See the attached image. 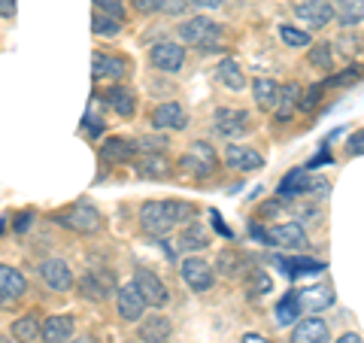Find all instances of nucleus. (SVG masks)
<instances>
[{"instance_id":"nucleus-1","label":"nucleus","mask_w":364,"mask_h":343,"mask_svg":"<svg viewBox=\"0 0 364 343\" xmlns=\"http://www.w3.org/2000/svg\"><path fill=\"white\" fill-rule=\"evenodd\" d=\"M195 216V207L191 204H182V201H146L140 207V225L146 234H155V237H164L167 231L182 222V219H191Z\"/></svg>"},{"instance_id":"nucleus-2","label":"nucleus","mask_w":364,"mask_h":343,"mask_svg":"<svg viewBox=\"0 0 364 343\" xmlns=\"http://www.w3.org/2000/svg\"><path fill=\"white\" fill-rule=\"evenodd\" d=\"M79 295L88 301H109L112 295H119L116 289V277L109 270H88L79 280Z\"/></svg>"},{"instance_id":"nucleus-3","label":"nucleus","mask_w":364,"mask_h":343,"mask_svg":"<svg viewBox=\"0 0 364 343\" xmlns=\"http://www.w3.org/2000/svg\"><path fill=\"white\" fill-rule=\"evenodd\" d=\"M179 167L186 170V174H191V176H210L213 170H215V152H213V146L203 143V140H195V143L188 146V152L182 155Z\"/></svg>"},{"instance_id":"nucleus-4","label":"nucleus","mask_w":364,"mask_h":343,"mask_svg":"<svg viewBox=\"0 0 364 343\" xmlns=\"http://www.w3.org/2000/svg\"><path fill=\"white\" fill-rule=\"evenodd\" d=\"M58 222L73 228V231H79V234H97L100 225H104L100 213L95 207H88V204H76V207H70L64 216H58Z\"/></svg>"},{"instance_id":"nucleus-5","label":"nucleus","mask_w":364,"mask_h":343,"mask_svg":"<svg viewBox=\"0 0 364 343\" xmlns=\"http://www.w3.org/2000/svg\"><path fill=\"white\" fill-rule=\"evenodd\" d=\"M213 125H215V131H219L222 137L234 140V137L249 134V112L237 110V107H222V110H215Z\"/></svg>"},{"instance_id":"nucleus-6","label":"nucleus","mask_w":364,"mask_h":343,"mask_svg":"<svg viewBox=\"0 0 364 343\" xmlns=\"http://www.w3.org/2000/svg\"><path fill=\"white\" fill-rule=\"evenodd\" d=\"M179 40L182 43H191V46H213L215 40H219V25L215 21H210V19H188L186 25L179 28Z\"/></svg>"},{"instance_id":"nucleus-7","label":"nucleus","mask_w":364,"mask_h":343,"mask_svg":"<svg viewBox=\"0 0 364 343\" xmlns=\"http://www.w3.org/2000/svg\"><path fill=\"white\" fill-rule=\"evenodd\" d=\"M116 307H119V316L122 319H128V322H134V319H143L146 313V298H143V292L136 289V283H124L119 295H116Z\"/></svg>"},{"instance_id":"nucleus-8","label":"nucleus","mask_w":364,"mask_h":343,"mask_svg":"<svg viewBox=\"0 0 364 343\" xmlns=\"http://www.w3.org/2000/svg\"><path fill=\"white\" fill-rule=\"evenodd\" d=\"M179 273H182V280H186V285L191 292H207L213 285V280H215L213 268L203 258H186L182 261V268H179Z\"/></svg>"},{"instance_id":"nucleus-9","label":"nucleus","mask_w":364,"mask_h":343,"mask_svg":"<svg viewBox=\"0 0 364 343\" xmlns=\"http://www.w3.org/2000/svg\"><path fill=\"white\" fill-rule=\"evenodd\" d=\"M294 16H298L306 28H325L328 21L334 19V6L328 0H301L294 6Z\"/></svg>"},{"instance_id":"nucleus-10","label":"nucleus","mask_w":364,"mask_h":343,"mask_svg":"<svg viewBox=\"0 0 364 343\" xmlns=\"http://www.w3.org/2000/svg\"><path fill=\"white\" fill-rule=\"evenodd\" d=\"M40 277L52 292H67L73 285V273L67 268V261L61 258H46L40 265Z\"/></svg>"},{"instance_id":"nucleus-11","label":"nucleus","mask_w":364,"mask_h":343,"mask_svg":"<svg viewBox=\"0 0 364 343\" xmlns=\"http://www.w3.org/2000/svg\"><path fill=\"white\" fill-rule=\"evenodd\" d=\"M134 283H136V289L143 292V298H146V304H149V307H164L170 301L167 285L158 280V273H152V270H136Z\"/></svg>"},{"instance_id":"nucleus-12","label":"nucleus","mask_w":364,"mask_h":343,"mask_svg":"<svg viewBox=\"0 0 364 343\" xmlns=\"http://www.w3.org/2000/svg\"><path fill=\"white\" fill-rule=\"evenodd\" d=\"M149 58L158 70L176 73V70H182V64H186V52H182V46H176V43H158V46H152Z\"/></svg>"},{"instance_id":"nucleus-13","label":"nucleus","mask_w":364,"mask_h":343,"mask_svg":"<svg viewBox=\"0 0 364 343\" xmlns=\"http://www.w3.org/2000/svg\"><path fill=\"white\" fill-rule=\"evenodd\" d=\"M267 243H277V246H286V249H304L306 246L304 225H298V222H282L277 228H270V231H267Z\"/></svg>"},{"instance_id":"nucleus-14","label":"nucleus","mask_w":364,"mask_h":343,"mask_svg":"<svg viewBox=\"0 0 364 343\" xmlns=\"http://www.w3.org/2000/svg\"><path fill=\"white\" fill-rule=\"evenodd\" d=\"M152 125L155 128H164V131H182L188 125V112L179 104H173V100H167V104H161L152 112Z\"/></svg>"},{"instance_id":"nucleus-15","label":"nucleus","mask_w":364,"mask_h":343,"mask_svg":"<svg viewBox=\"0 0 364 343\" xmlns=\"http://www.w3.org/2000/svg\"><path fill=\"white\" fill-rule=\"evenodd\" d=\"M291 343H328V325L325 319H301L298 325L291 328Z\"/></svg>"},{"instance_id":"nucleus-16","label":"nucleus","mask_w":364,"mask_h":343,"mask_svg":"<svg viewBox=\"0 0 364 343\" xmlns=\"http://www.w3.org/2000/svg\"><path fill=\"white\" fill-rule=\"evenodd\" d=\"M225 164L234 167V170H258L261 164H264V158H261L255 149H249V146L228 143V149H225Z\"/></svg>"},{"instance_id":"nucleus-17","label":"nucleus","mask_w":364,"mask_h":343,"mask_svg":"<svg viewBox=\"0 0 364 343\" xmlns=\"http://www.w3.org/2000/svg\"><path fill=\"white\" fill-rule=\"evenodd\" d=\"M91 73L95 79H122L128 73V64L116 55H107V52H95V58H91Z\"/></svg>"},{"instance_id":"nucleus-18","label":"nucleus","mask_w":364,"mask_h":343,"mask_svg":"<svg viewBox=\"0 0 364 343\" xmlns=\"http://www.w3.org/2000/svg\"><path fill=\"white\" fill-rule=\"evenodd\" d=\"M73 319L70 316H49L43 322V343H70Z\"/></svg>"},{"instance_id":"nucleus-19","label":"nucleus","mask_w":364,"mask_h":343,"mask_svg":"<svg viewBox=\"0 0 364 343\" xmlns=\"http://www.w3.org/2000/svg\"><path fill=\"white\" fill-rule=\"evenodd\" d=\"M25 289H28V280L21 277L16 268H9V265L0 268V295H4V304L21 298V295H25Z\"/></svg>"},{"instance_id":"nucleus-20","label":"nucleus","mask_w":364,"mask_h":343,"mask_svg":"<svg viewBox=\"0 0 364 343\" xmlns=\"http://www.w3.org/2000/svg\"><path fill=\"white\" fill-rule=\"evenodd\" d=\"M298 295V304H301V310H325V307H331L334 304V295L328 285H310V289H304V292H294Z\"/></svg>"},{"instance_id":"nucleus-21","label":"nucleus","mask_w":364,"mask_h":343,"mask_svg":"<svg viewBox=\"0 0 364 343\" xmlns=\"http://www.w3.org/2000/svg\"><path fill=\"white\" fill-rule=\"evenodd\" d=\"M170 331H173V325H170V319L164 316H149L140 322V340L143 343H164L170 337Z\"/></svg>"},{"instance_id":"nucleus-22","label":"nucleus","mask_w":364,"mask_h":343,"mask_svg":"<svg viewBox=\"0 0 364 343\" xmlns=\"http://www.w3.org/2000/svg\"><path fill=\"white\" fill-rule=\"evenodd\" d=\"M207 246H210V231H207V225L191 222L188 228H182V234H179V249H186V253H198V249H207Z\"/></svg>"},{"instance_id":"nucleus-23","label":"nucleus","mask_w":364,"mask_h":343,"mask_svg":"<svg viewBox=\"0 0 364 343\" xmlns=\"http://www.w3.org/2000/svg\"><path fill=\"white\" fill-rule=\"evenodd\" d=\"M294 107H301V85H279V100H277V122H289Z\"/></svg>"},{"instance_id":"nucleus-24","label":"nucleus","mask_w":364,"mask_h":343,"mask_svg":"<svg viewBox=\"0 0 364 343\" xmlns=\"http://www.w3.org/2000/svg\"><path fill=\"white\" fill-rule=\"evenodd\" d=\"M252 97H255V104L261 110H273L277 107V100H279V85L273 83L270 76H258L255 85H252Z\"/></svg>"},{"instance_id":"nucleus-25","label":"nucleus","mask_w":364,"mask_h":343,"mask_svg":"<svg viewBox=\"0 0 364 343\" xmlns=\"http://www.w3.org/2000/svg\"><path fill=\"white\" fill-rule=\"evenodd\" d=\"M107 100H109V107L116 110L122 119L134 116V110H136V97H134V91H131V88H124V85H112V88L107 91Z\"/></svg>"},{"instance_id":"nucleus-26","label":"nucleus","mask_w":364,"mask_h":343,"mask_svg":"<svg viewBox=\"0 0 364 343\" xmlns=\"http://www.w3.org/2000/svg\"><path fill=\"white\" fill-rule=\"evenodd\" d=\"M215 76H219V83L225 88H231V91H240L246 85V76H243L240 64H237L234 58H225L219 67H215Z\"/></svg>"},{"instance_id":"nucleus-27","label":"nucleus","mask_w":364,"mask_h":343,"mask_svg":"<svg viewBox=\"0 0 364 343\" xmlns=\"http://www.w3.org/2000/svg\"><path fill=\"white\" fill-rule=\"evenodd\" d=\"M104 155L109 158V162L124 164V162H134L136 146H134V140H124V137H109L107 146H104Z\"/></svg>"},{"instance_id":"nucleus-28","label":"nucleus","mask_w":364,"mask_h":343,"mask_svg":"<svg viewBox=\"0 0 364 343\" xmlns=\"http://www.w3.org/2000/svg\"><path fill=\"white\" fill-rule=\"evenodd\" d=\"M277 325L279 328H286V325H298L301 322V304H298V295H286L279 304H277Z\"/></svg>"},{"instance_id":"nucleus-29","label":"nucleus","mask_w":364,"mask_h":343,"mask_svg":"<svg viewBox=\"0 0 364 343\" xmlns=\"http://www.w3.org/2000/svg\"><path fill=\"white\" fill-rule=\"evenodd\" d=\"M219 270L225 273L228 280H237V277H243V270H249V261L240 255V253H234V249H225V253H219Z\"/></svg>"},{"instance_id":"nucleus-30","label":"nucleus","mask_w":364,"mask_h":343,"mask_svg":"<svg viewBox=\"0 0 364 343\" xmlns=\"http://www.w3.org/2000/svg\"><path fill=\"white\" fill-rule=\"evenodd\" d=\"M37 334H43V325H40V319L33 313L21 316L18 322H13V337L18 343H33V340H37Z\"/></svg>"},{"instance_id":"nucleus-31","label":"nucleus","mask_w":364,"mask_h":343,"mask_svg":"<svg viewBox=\"0 0 364 343\" xmlns=\"http://www.w3.org/2000/svg\"><path fill=\"white\" fill-rule=\"evenodd\" d=\"M279 268H286L289 277H301V273H318L325 270L322 261H310V258H277Z\"/></svg>"},{"instance_id":"nucleus-32","label":"nucleus","mask_w":364,"mask_h":343,"mask_svg":"<svg viewBox=\"0 0 364 343\" xmlns=\"http://www.w3.org/2000/svg\"><path fill=\"white\" fill-rule=\"evenodd\" d=\"M310 189V176L304 174V170H291V174L279 182V194L282 198H291V194H304Z\"/></svg>"},{"instance_id":"nucleus-33","label":"nucleus","mask_w":364,"mask_h":343,"mask_svg":"<svg viewBox=\"0 0 364 343\" xmlns=\"http://www.w3.org/2000/svg\"><path fill=\"white\" fill-rule=\"evenodd\" d=\"M364 21V0H340V25H358Z\"/></svg>"},{"instance_id":"nucleus-34","label":"nucleus","mask_w":364,"mask_h":343,"mask_svg":"<svg viewBox=\"0 0 364 343\" xmlns=\"http://www.w3.org/2000/svg\"><path fill=\"white\" fill-rule=\"evenodd\" d=\"M279 37L286 46H291V49H306V46H310V33L301 28H291V25H279Z\"/></svg>"},{"instance_id":"nucleus-35","label":"nucleus","mask_w":364,"mask_h":343,"mask_svg":"<svg viewBox=\"0 0 364 343\" xmlns=\"http://www.w3.org/2000/svg\"><path fill=\"white\" fill-rule=\"evenodd\" d=\"M91 28H95V33H100V37H116V33L122 31L119 19L104 16V13H95V19H91Z\"/></svg>"},{"instance_id":"nucleus-36","label":"nucleus","mask_w":364,"mask_h":343,"mask_svg":"<svg viewBox=\"0 0 364 343\" xmlns=\"http://www.w3.org/2000/svg\"><path fill=\"white\" fill-rule=\"evenodd\" d=\"M140 170H143L146 176H164L167 170H170V164H167L164 155H146L143 162H140Z\"/></svg>"},{"instance_id":"nucleus-37","label":"nucleus","mask_w":364,"mask_h":343,"mask_svg":"<svg viewBox=\"0 0 364 343\" xmlns=\"http://www.w3.org/2000/svg\"><path fill=\"white\" fill-rule=\"evenodd\" d=\"M310 61H313V67H318V70H328V67H331V46H328V43L313 46Z\"/></svg>"},{"instance_id":"nucleus-38","label":"nucleus","mask_w":364,"mask_h":343,"mask_svg":"<svg viewBox=\"0 0 364 343\" xmlns=\"http://www.w3.org/2000/svg\"><path fill=\"white\" fill-rule=\"evenodd\" d=\"M249 292H252V298L270 292V277L264 270H252V273H249Z\"/></svg>"},{"instance_id":"nucleus-39","label":"nucleus","mask_w":364,"mask_h":343,"mask_svg":"<svg viewBox=\"0 0 364 343\" xmlns=\"http://www.w3.org/2000/svg\"><path fill=\"white\" fill-rule=\"evenodd\" d=\"M95 6H97V13L112 16V19H119V21H122V16H124L122 0H95Z\"/></svg>"},{"instance_id":"nucleus-40","label":"nucleus","mask_w":364,"mask_h":343,"mask_svg":"<svg viewBox=\"0 0 364 343\" xmlns=\"http://www.w3.org/2000/svg\"><path fill=\"white\" fill-rule=\"evenodd\" d=\"M346 152H349V155H364V128H361V131H355V134L349 137Z\"/></svg>"},{"instance_id":"nucleus-41","label":"nucleus","mask_w":364,"mask_h":343,"mask_svg":"<svg viewBox=\"0 0 364 343\" xmlns=\"http://www.w3.org/2000/svg\"><path fill=\"white\" fill-rule=\"evenodd\" d=\"M186 9V0H161V13L167 16H179Z\"/></svg>"},{"instance_id":"nucleus-42","label":"nucleus","mask_w":364,"mask_h":343,"mask_svg":"<svg viewBox=\"0 0 364 343\" xmlns=\"http://www.w3.org/2000/svg\"><path fill=\"white\" fill-rule=\"evenodd\" d=\"M318 95H322V85H316V88H310V95H306V97L301 100V110H313V107L318 104Z\"/></svg>"},{"instance_id":"nucleus-43","label":"nucleus","mask_w":364,"mask_h":343,"mask_svg":"<svg viewBox=\"0 0 364 343\" xmlns=\"http://www.w3.org/2000/svg\"><path fill=\"white\" fill-rule=\"evenodd\" d=\"M136 13H152V9H161V0H134Z\"/></svg>"},{"instance_id":"nucleus-44","label":"nucleus","mask_w":364,"mask_h":343,"mask_svg":"<svg viewBox=\"0 0 364 343\" xmlns=\"http://www.w3.org/2000/svg\"><path fill=\"white\" fill-rule=\"evenodd\" d=\"M358 79V67H352V70H343L337 79H331V85H346V83H355Z\"/></svg>"},{"instance_id":"nucleus-45","label":"nucleus","mask_w":364,"mask_h":343,"mask_svg":"<svg viewBox=\"0 0 364 343\" xmlns=\"http://www.w3.org/2000/svg\"><path fill=\"white\" fill-rule=\"evenodd\" d=\"M0 13H4V19H13V13H16V0H0Z\"/></svg>"},{"instance_id":"nucleus-46","label":"nucleus","mask_w":364,"mask_h":343,"mask_svg":"<svg viewBox=\"0 0 364 343\" xmlns=\"http://www.w3.org/2000/svg\"><path fill=\"white\" fill-rule=\"evenodd\" d=\"M195 6H200V9H219L222 6V0H191Z\"/></svg>"},{"instance_id":"nucleus-47","label":"nucleus","mask_w":364,"mask_h":343,"mask_svg":"<svg viewBox=\"0 0 364 343\" xmlns=\"http://www.w3.org/2000/svg\"><path fill=\"white\" fill-rule=\"evenodd\" d=\"M28 225H31V213H21L16 222V231H28Z\"/></svg>"},{"instance_id":"nucleus-48","label":"nucleus","mask_w":364,"mask_h":343,"mask_svg":"<svg viewBox=\"0 0 364 343\" xmlns=\"http://www.w3.org/2000/svg\"><path fill=\"white\" fill-rule=\"evenodd\" d=\"M85 122H88V128H91V134H100V119H95V116H85Z\"/></svg>"},{"instance_id":"nucleus-49","label":"nucleus","mask_w":364,"mask_h":343,"mask_svg":"<svg viewBox=\"0 0 364 343\" xmlns=\"http://www.w3.org/2000/svg\"><path fill=\"white\" fill-rule=\"evenodd\" d=\"M240 343H267L264 337H261V334H243V340Z\"/></svg>"},{"instance_id":"nucleus-50","label":"nucleus","mask_w":364,"mask_h":343,"mask_svg":"<svg viewBox=\"0 0 364 343\" xmlns=\"http://www.w3.org/2000/svg\"><path fill=\"white\" fill-rule=\"evenodd\" d=\"M337 343H361V337H358V334H343Z\"/></svg>"},{"instance_id":"nucleus-51","label":"nucleus","mask_w":364,"mask_h":343,"mask_svg":"<svg viewBox=\"0 0 364 343\" xmlns=\"http://www.w3.org/2000/svg\"><path fill=\"white\" fill-rule=\"evenodd\" d=\"M76 343H95V340H91V337H79Z\"/></svg>"},{"instance_id":"nucleus-52","label":"nucleus","mask_w":364,"mask_h":343,"mask_svg":"<svg viewBox=\"0 0 364 343\" xmlns=\"http://www.w3.org/2000/svg\"><path fill=\"white\" fill-rule=\"evenodd\" d=\"M4 343H9V340H4Z\"/></svg>"}]
</instances>
